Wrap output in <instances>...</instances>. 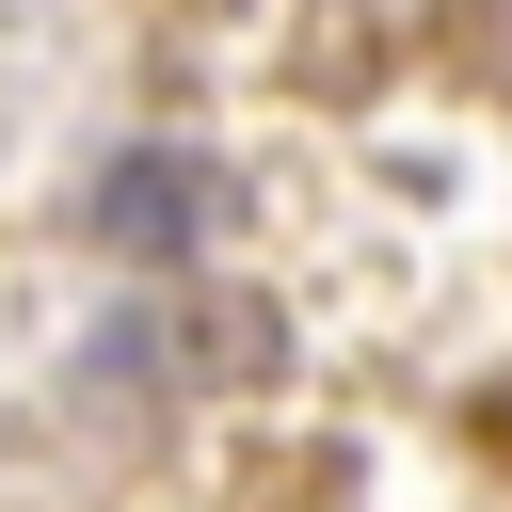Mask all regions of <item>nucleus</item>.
<instances>
[{
    "label": "nucleus",
    "instance_id": "obj_1",
    "mask_svg": "<svg viewBox=\"0 0 512 512\" xmlns=\"http://www.w3.org/2000/svg\"><path fill=\"white\" fill-rule=\"evenodd\" d=\"M96 224H112L128 256H176V240H192V176H176V160H128V176L96 192Z\"/></svg>",
    "mask_w": 512,
    "mask_h": 512
}]
</instances>
